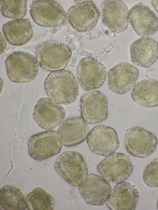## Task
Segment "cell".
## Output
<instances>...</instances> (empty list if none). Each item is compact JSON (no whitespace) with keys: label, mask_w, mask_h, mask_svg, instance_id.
Instances as JSON below:
<instances>
[{"label":"cell","mask_w":158,"mask_h":210,"mask_svg":"<svg viewBox=\"0 0 158 210\" xmlns=\"http://www.w3.org/2000/svg\"><path fill=\"white\" fill-rule=\"evenodd\" d=\"M44 85L49 99L58 104L72 103L78 96L77 81L73 74L67 70L51 72L45 79Z\"/></svg>","instance_id":"1"},{"label":"cell","mask_w":158,"mask_h":210,"mask_svg":"<svg viewBox=\"0 0 158 210\" xmlns=\"http://www.w3.org/2000/svg\"><path fill=\"white\" fill-rule=\"evenodd\" d=\"M7 74L12 82L22 83L35 79L39 72V65L34 55L27 51L13 52L5 60Z\"/></svg>","instance_id":"2"},{"label":"cell","mask_w":158,"mask_h":210,"mask_svg":"<svg viewBox=\"0 0 158 210\" xmlns=\"http://www.w3.org/2000/svg\"><path fill=\"white\" fill-rule=\"evenodd\" d=\"M36 53L40 66L52 72L64 70L72 55L68 45L56 40L46 41L39 45Z\"/></svg>","instance_id":"3"},{"label":"cell","mask_w":158,"mask_h":210,"mask_svg":"<svg viewBox=\"0 0 158 210\" xmlns=\"http://www.w3.org/2000/svg\"><path fill=\"white\" fill-rule=\"evenodd\" d=\"M56 172L71 185L76 187L87 176L86 164L82 155L74 151H67L56 159L54 164Z\"/></svg>","instance_id":"4"},{"label":"cell","mask_w":158,"mask_h":210,"mask_svg":"<svg viewBox=\"0 0 158 210\" xmlns=\"http://www.w3.org/2000/svg\"><path fill=\"white\" fill-rule=\"evenodd\" d=\"M157 139L149 130L135 125L126 130L124 145L127 152L134 156L145 158L156 149Z\"/></svg>","instance_id":"5"},{"label":"cell","mask_w":158,"mask_h":210,"mask_svg":"<svg viewBox=\"0 0 158 210\" xmlns=\"http://www.w3.org/2000/svg\"><path fill=\"white\" fill-rule=\"evenodd\" d=\"M29 7L32 19L43 27L58 26L64 22L66 17L64 10L54 0H34Z\"/></svg>","instance_id":"6"},{"label":"cell","mask_w":158,"mask_h":210,"mask_svg":"<svg viewBox=\"0 0 158 210\" xmlns=\"http://www.w3.org/2000/svg\"><path fill=\"white\" fill-rule=\"evenodd\" d=\"M86 141L92 152L104 157L114 153L120 144L115 131L109 126L102 125L93 128L89 132Z\"/></svg>","instance_id":"7"},{"label":"cell","mask_w":158,"mask_h":210,"mask_svg":"<svg viewBox=\"0 0 158 210\" xmlns=\"http://www.w3.org/2000/svg\"><path fill=\"white\" fill-rule=\"evenodd\" d=\"M57 133L53 130L38 133L31 135L28 141L29 155L34 159L41 161L59 153L62 148Z\"/></svg>","instance_id":"8"},{"label":"cell","mask_w":158,"mask_h":210,"mask_svg":"<svg viewBox=\"0 0 158 210\" xmlns=\"http://www.w3.org/2000/svg\"><path fill=\"white\" fill-rule=\"evenodd\" d=\"M100 15L93 2L84 1L69 9L66 19L71 26L78 32H87L94 28Z\"/></svg>","instance_id":"9"},{"label":"cell","mask_w":158,"mask_h":210,"mask_svg":"<svg viewBox=\"0 0 158 210\" xmlns=\"http://www.w3.org/2000/svg\"><path fill=\"white\" fill-rule=\"evenodd\" d=\"M106 70L104 64L93 57L84 58L77 67V78L84 90L89 91L100 87L106 78Z\"/></svg>","instance_id":"10"},{"label":"cell","mask_w":158,"mask_h":210,"mask_svg":"<svg viewBox=\"0 0 158 210\" xmlns=\"http://www.w3.org/2000/svg\"><path fill=\"white\" fill-rule=\"evenodd\" d=\"M97 169L107 181L116 184L127 180L131 175L133 168L127 155L122 153L116 152L99 163Z\"/></svg>","instance_id":"11"},{"label":"cell","mask_w":158,"mask_h":210,"mask_svg":"<svg viewBox=\"0 0 158 210\" xmlns=\"http://www.w3.org/2000/svg\"><path fill=\"white\" fill-rule=\"evenodd\" d=\"M78 190L88 204L102 206L107 201L111 190L109 182L98 175L89 174L78 185Z\"/></svg>","instance_id":"12"},{"label":"cell","mask_w":158,"mask_h":210,"mask_svg":"<svg viewBox=\"0 0 158 210\" xmlns=\"http://www.w3.org/2000/svg\"><path fill=\"white\" fill-rule=\"evenodd\" d=\"M66 115L65 110L62 106L46 97L39 99L33 111V117L36 122L45 130L59 126Z\"/></svg>","instance_id":"13"},{"label":"cell","mask_w":158,"mask_h":210,"mask_svg":"<svg viewBox=\"0 0 158 210\" xmlns=\"http://www.w3.org/2000/svg\"><path fill=\"white\" fill-rule=\"evenodd\" d=\"M101 13L103 24L111 32L119 33L127 29L129 11L122 1H104L101 6Z\"/></svg>","instance_id":"14"},{"label":"cell","mask_w":158,"mask_h":210,"mask_svg":"<svg viewBox=\"0 0 158 210\" xmlns=\"http://www.w3.org/2000/svg\"><path fill=\"white\" fill-rule=\"evenodd\" d=\"M129 20L134 31L140 36L149 37L158 31V17L143 3H138L130 9Z\"/></svg>","instance_id":"15"},{"label":"cell","mask_w":158,"mask_h":210,"mask_svg":"<svg viewBox=\"0 0 158 210\" xmlns=\"http://www.w3.org/2000/svg\"><path fill=\"white\" fill-rule=\"evenodd\" d=\"M80 107L81 117L89 123H99L107 118V99L98 91H94L82 96Z\"/></svg>","instance_id":"16"},{"label":"cell","mask_w":158,"mask_h":210,"mask_svg":"<svg viewBox=\"0 0 158 210\" xmlns=\"http://www.w3.org/2000/svg\"><path fill=\"white\" fill-rule=\"evenodd\" d=\"M138 74V69L135 66L124 62L118 63L108 72V87L118 94H124L134 85Z\"/></svg>","instance_id":"17"},{"label":"cell","mask_w":158,"mask_h":210,"mask_svg":"<svg viewBox=\"0 0 158 210\" xmlns=\"http://www.w3.org/2000/svg\"><path fill=\"white\" fill-rule=\"evenodd\" d=\"M139 191L134 184L123 182L115 185L107 203L112 210H134L138 204Z\"/></svg>","instance_id":"18"},{"label":"cell","mask_w":158,"mask_h":210,"mask_svg":"<svg viewBox=\"0 0 158 210\" xmlns=\"http://www.w3.org/2000/svg\"><path fill=\"white\" fill-rule=\"evenodd\" d=\"M130 55L131 62L143 68L151 67L158 59V43L150 37H143L131 45Z\"/></svg>","instance_id":"19"},{"label":"cell","mask_w":158,"mask_h":210,"mask_svg":"<svg viewBox=\"0 0 158 210\" xmlns=\"http://www.w3.org/2000/svg\"><path fill=\"white\" fill-rule=\"evenodd\" d=\"M87 122L82 117H74L66 119L59 127L57 133L62 143L71 147L84 141L89 133Z\"/></svg>","instance_id":"20"},{"label":"cell","mask_w":158,"mask_h":210,"mask_svg":"<svg viewBox=\"0 0 158 210\" xmlns=\"http://www.w3.org/2000/svg\"><path fill=\"white\" fill-rule=\"evenodd\" d=\"M2 31L7 42L15 46L23 45L33 38L34 31L29 20L21 18L9 21L2 27Z\"/></svg>","instance_id":"21"},{"label":"cell","mask_w":158,"mask_h":210,"mask_svg":"<svg viewBox=\"0 0 158 210\" xmlns=\"http://www.w3.org/2000/svg\"><path fill=\"white\" fill-rule=\"evenodd\" d=\"M131 96L135 102L141 106H158V81L150 79H140L134 85Z\"/></svg>","instance_id":"22"},{"label":"cell","mask_w":158,"mask_h":210,"mask_svg":"<svg viewBox=\"0 0 158 210\" xmlns=\"http://www.w3.org/2000/svg\"><path fill=\"white\" fill-rule=\"evenodd\" d=\"M0 204L1 210H28L26 197L19 188L14 185H6L1 189Z\"/></svg>","instance_id":"23"},{"label":"cell","mask_w":158,"mask_h":210,"mask_svg":"<svg viewBox=\"0 0 158 210\" xmlns=\"http://www.w3.org/2000/svg\"><path fill=\"white\" fill-rule=\"evenodd\" d=\"M28 210H53L55 202L52 195L43 188H36L27 196Z\"/></svg>","instance_id":"24"},{"label":"cell","mask_w":158,"mask_h":210,"mask_svg":"<svg viewBox=\"0 0 158 210\" xmlns=\"http://www.w3.org/2000/svg\"><path fill=\"white\" fill-rule=\"evenodd\" d=\"M2 15L13 19H21L25 15L27 10V0H2L0 1Z\"/></svg>","instance_id":"25"},{"label":"cell","mask_w":158,"mask_h":210,"mask_svg":"<svg viewBox=\"0 0 158 210\" xmlns=\"http://www.w3.org/2000/svg\"><path fill=\"white\" fill-rule=\"evenodd\" d=\"M142 178L148 186L158 187V158L152 160L147 164L143 171Z\"/></svg>","instance_id":"26"},{"label":"cell","mask_w":158,"mask_h":210,"mask_svg":"<svg viewBox=\"0 0 158 210\" xmlns=\"http://www.w3.org/2000/svg\"><path fill=\"white\" fill-rule=\"evenodd\" d=\"M1 43H2V45L1 46V48L2 46V47L1 49V54L4 51L5 49L6 46V42L4 38L1 33Z\"/></svg>","instance_id":"27"},{"label":"cell","mask_w":158,"mask_h":210,"mask_svg":"<svg viewBox=\"0 0 158 210\" xmlns=\"http://www.w3.org/2000/svg\"><path fill=\"white\" fill-rule=\"evenodd\" d=\"M153 6L158 14V0H153L152 2Z\"/></svg>","instance_id":"28"},{"label":"cell","mask_w":158,"mask_h":210,"mask_svg":"<svg viewBox=\"0 0 158 210\" xmlns=\"http://www.w3.org/2000/svg\"><path fill=\"white\" fill-rule=\"evenodd\" d=\"M157 208L158 209V200H157Z\"/></svg>","instance_id":"29"}]
</instances>
